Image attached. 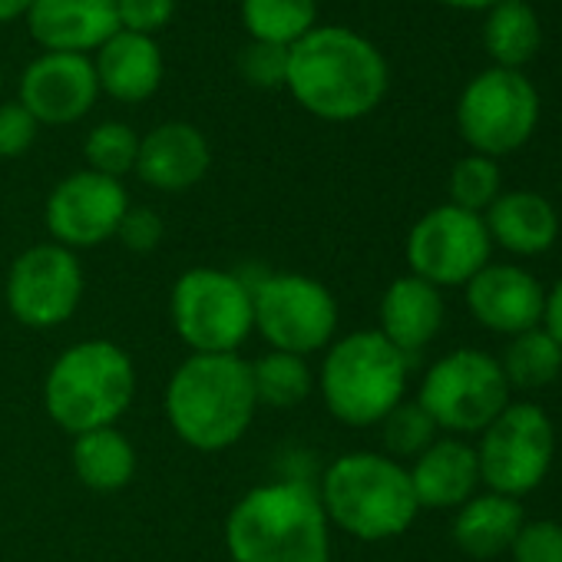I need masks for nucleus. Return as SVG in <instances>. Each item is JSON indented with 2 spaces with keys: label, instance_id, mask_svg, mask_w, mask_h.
Returning <instances> with one entry per match:
<instances>
[{
  "label": "nucleus",
  "instance_id": "1",
  "mask_svg": "<svg viewBox=\"0 0 562 562\" xmlns=\"http://www.w3.org/2000/svg\"><path fill=\"white\" fill-rule=\"evenodd\" d=\"M387 60L348 27H315L289 47L285 90L325 123H355L387 97Z\"/></svg>",
  "mask_w": 562,
  "mask_h": 562
},
{
  "label": "nucleus",
  "instance_id": "2",
  "mask_svg": "<svg viewBox=\"0 0 562 562\" xmlns=\"http://www.w3.org/2000/svg\"><path fill=\"white\" fill-rule=\"evenodd\" d=\"M232 562H331V522L308 480H271L241 493L225 516Z\"/></svg>",
  "mask_w": 562,
  "mask_h": 562
},
{
  "label": "nucleus",
  "instance_id": "3",
  "mask_svg": "<svg viewBox=\"0 0 562 562\" xmlns=\"http://www.w3.org/2000/svg\"><path fill=\"white\" fill-rule=\"evenodd\" d=\"M162 411L186 447L199 453L235 447L258 414L251 364L241 355H186L169 374Z\"/></svg>",
  "mask_w": 562,
  "mask_h": 562
},
{
  "label": "nucleus",
  "instance_id": "4",
  "mask_svg": "<svg viewBox=\"0 0 562 562\" xmlns=\"http://www.w3.org/2000/svg\"><path fill=\"white\" fill-rule=\"evenodd\" d=\"M331 529L358 542H387L404 536L420 516L407 463L374 450L335 457L315 483Z\"/></svg>",
  "mask_w": 562,
  "mask_h": 562
},
{
  "label": "nucleus",
  "instance_id": "5",
  "mask_svg": "<svg viewBox=\"0 0 562 562\" xmlns=\"http://www.w3.org/2000/svg\"><path fill=\"white\" fill-rule=\"evenodd\" d=\"M136 364L106 338H87L57 355L44 378V411L70 437L116 427L136 401Z\"/></svg>",
  "mask_w": 562,
  "mask_h": 562
},
{
  "label": "nucleus",
  "instance_id": "6",
  "mask_svg": "<svg viewBox=\"0 0 562 562\" xmlns=\"http://www.w3.org/2000/svg\"><path fill=\"white\" fill-rule=\"evenodd\" d=\"M411 358H404L374 328L335 338L325 348L315 391L328 414L345 427H378L404 397Z\"/></svg>",
  "mask_w": 562,
  "mask_h": 562
},
{
  "label": "nucleus",
  "instance_id": "7",
  "mask_svg": "<svg viewBox=\"0 0 562 562\" xmlns=\"http://www.w3.org/2000/svg\"><path fill=\"white\" fill-rule=\"evenodd\" d=\"M169 318L189 355H241L255 335L251 281L228 268H186L169 292Z\"/></svg>",
  "mask_w": 562,
  "mask_h": 562
},
{
  "label": "nucleus",
  "instance_id": "8",
  "mask_svg": "<svg viewBox=\"0 0 562 562\" xmlns=\"http://www.w3.org/2000/svg\"><path fill=\"white\" fill-rule=\"evenodd\" d=\"M251 322L268 351L312 358L338 338V299L302 271H268L251 281Z\"/></svg>",
  "mask_w": 562,
  "mask_h": 562
},
{
  "label": "nucleus",
  "instance_id": "9",
  "mask_svg": "<svg viewBox=\"0 0 562 562\" xmlns=\"http://www.w3.org/2000/svg\"><path fill=\"white\" fill-rule=\"evenodd\" d=\"M440 434L447 437H480L513 401L503 368L493 355L480 348H457L437 358L414 397Z\"/></svg>",
  "mask_w": 562,
  "mask_h": 562
},
{
  "label": "nucleus",
  "instance_id": "10",
  "mask_svg": "<svg viewBox=\"0 0 562 562\" xmlns=\"http://www.w3.org/2000/svg\"><path fill=\"white\" fill-rule=\"evenodd\" d=\"M555 457V427L539 404L509 401L503 414L480 434V483L513 499L542 486Z\"/></svg>",
  "mask_w": 562,
  "mask_h": 562
},
{
  "label": "nucleus",
  "instance_id": "11",
  "mask_svg": "<svg viewBox=\"0 0 562 562\" xmlns=\"http://www.w3.org/2000/svg\"><path fill=\"white\" fill-rule=\"evenodd\" d=\"M539 123V93L519 70H483L457 103V130L480 156L499 159L529 143Z\"/></svg>",
  "mask_w": 562,
  "mask_h": 562
},
{
  "label": "nucleus",
  "instance_id": "12",
  "mask_svg": "<svg viewBox=\"0 0 562 562\" xmlns=\"http://www.w3.org/2000/svg\"><path fill=\"white\" fill-rule=\"evenodd\" d=\"M83 292L87 274L80 255L57 241H37L24 248L4 278L8 312L31 331H54L67 325L80 312Z\"/></svg>",
  "mask_w": 562,
  "mask_h": 562
},
{
  "label": "nucleus",
  "instance_id": "13",
  "mask_svg": "<svg viewBox=\"0 0 562 562\" xmlns=\"http://www.w3.org/2000/svg\"><path fill=\"white\" fill-rule=\"evenodd\" d=\"M404 258L411 274L430 281L440 292L463 289L483 265L493 261V241L483 215L443 202L414 222Z\"/></svg>",
  "mask_w": 562,
  "mask_h": 562
},
{
  "label": "nucleus",
  "instance_id": "14",
  "mask_svg": "<svg viewBox=\"0 0 562 562\" xmlns=\"http://www.w3.org/2000/svg\"><path fill=\"white\" fill-rule=\"evenodd\" d=\"M130 205V192L120 179L80 169L60 179L47 195L44 225L50 232V241L80 255L100 248L103 241H113Z\"/></svg>",
  "mask_w": 562,
  "mask_h": 562
},
{
  "label": "nucleus",
  "instance_id": "15",
  "mask_svg": "<svg viewBox=\"0 0 562 562\" xmlns=\"http://www.w3.org/2000/svg\"><path fill=\"white\" fill-rule=\"evenodd\" d=\"M463 289L473 322L493 335L516 338L542 325V312H546L542 281L513 261L483 265Z\"/></svg>",
  "mask_w": 562,
  "mask_h": 562
},
{
  "label": "nucleus",
  "instance_id": "16",
  "mask_svg": "<svg viewBox=\"0 0 562 562\" xmlns=\"http://www.w3.org/2000/svg\"><path fill=\"white\" fill-rule=\"evenodd\" d=\"M100 97L93 60L83 54H41L21 77V106L41 126H70L83 120Z\"/></svg>",
  "mask_w": 562,
  "mask_h": 562
},
{
  "label": "nucleus",
  "instance_id": "17",
  "mask_svg": "<svg viewBox=\"0 0 562 562\" xmlns=\"http://www.w3.org/2000/svg\"><path fill=\"white\" fill-rule=\"evenodd\" d=\"M212 169V146L205 133L192 123L169 120L146 136H139L136 176L156 192H189Z\"/></svg>",
  "mask_w": 562,
  "mask_h": 562
},
{
  "label": "nucleus",
  "instance_id": "18",
  "mask_svg": "<svg viewBox=\"0 0 562 562\" xmlns=\"http://www.w3.org/2000/svg\"><path fill=\"white\" fill-rule=\"evenodd\" d=\"M31 37L44 54H90L116 31V0H34L27 14Z\"/></svg>",
  "mask_w": 562,
  "mask_h": 562
},
{
  "label": "nucleus",
  "instance_id": "19",
  "mask_svg": "<svg viewBox=\"0 0 562 562\" xmlns=\"http://www.w3.org/2000/svg\"><path fill=\"white\" fill-rule=\"evenodd\" d=\"M443 318H447L443 292L407 271L384 289L374 331L384 335L404 358H414L427 345H434V338L443 328Z\"/></svg>",
  "mask_w": 562,
  "mask_h": 562
},
{
  "label": "nucleus",
  "instance_id": "20",
  "mask_svg": "<svg viewBox=\"0 0 562 562\" xmlns=\"http://www.w3.org/2000/svg\"><path fill=\"white\" fill-rule=\"evenodd\" d=\"M407 473L420 509H460L480 490L476 447L463 437H437Z\"/></svg>",
  "mask_w": 562,
  "mask_h": 562
},
{
  "label": "nucleus",
  "instance_id": "21",
  "mask_svg": "<svg viewBox=\"0 0 562 562\" xmlns=\"http://www.w3.org/2000/svg\"><path fill=\"white\" fill-rule=\"evenodd\" d=\"M483 222L490 241L516 258H536L549 251L559 238L555 205L532 189L499 192V199L483 212Z\"/></svg>",
  "mask_w": 562,
  "mask_h": 562
},
{
  "label": "nucleus",
  "instance_id": "22",
  "mask_svg": "<svg viewBox=\"0 0 562 562\" xmlns=\"http://www.w3.org/2000/svg\"><path fill=\"white\" fill-rule=\"evenodd\" d=\"M100 93L116 103H146L162 87V50L153 37L116 31L93 60Z\"/></svg>",
  "mask_w": 562,
  "mask_h": 562
},
{
  "label": "nucleus",
  "instance_id": "23",
  "mask_svg": "<svg viewBox=\"0 0 562 562\" xmlns=\"http://www.w3.org/2000/svg\"><path fill=\"white\" fill-rule=\"evenodd\" d=\"M522 522H526V513H522L519 499L486 490V493L470 496L453 513L450 536H453V546L463 555H470L476 562H486V559H496V555L509 552V546H513Z\"/></svg>",
  "mask_w": 562,
  "mask_h": 562
},
{
  "label": "nucleus",
  "instance_id": "24",
  "mask_svg": "<svg viewBox=\"0 0 562 562\" xmlns=\"http://www.w3.org/2000/svg\"><path fill=\"white\" fill-rule=\"evenodd\" d=\"M70 463L80 486L93 493H120L133 483L139 457L133 440L120 427H100L74 437Z\"/></svg>",
  "mask_w": 562,
  "mask_h": 562
},
{
  "label": "nucleus",
  "instance_id": "25",
  "mask_svg": "<svg viewBox=\"0 0 562 562\" xmlns=\"http://www.w3.org/2000/svg\"><path fill=\"white\" fill-rule=\"evenodd\" d=\"M483 44H486V54L496 60V67L519 70L522 64L536 57L542 44V27H539L536 11L526 0H499L496 8H490Z\"/></svg>",
  "mask_w": 562,
  "mask_h": 562
},
{
  "label": "nucleus",
  "instance_id": "26",
  "mask_svg": "<svg viewBox=\"0 0 562 562\" xmlns=\"http://www.w3.org/2000/svg\"><path fill=\"white\" fill-rule=\"evenodd\" d=\"M251 364V387L258 407L271 411H292L302 407L315 394V371L308 358L285 355V351H265Z\"/></svg>",
  "mask_w": 562,
  "mask_h": 562
},
{
  "label": "nucleus",
  "instance_id": "27",
  "mask_svg": "<svg viewBox=\"0 0 562 562\" xmlns=\"http://www.w3.org/2000/svg\"><path fill=\"white\" fill-rule=\"evenodd\" d=\"M509 391H542L559 381L562 374V348L555 338L539 325L506 341L503 358H496Z\"/></svg>",
  "mask_w": 562,
  "mask_h": 562
},
{
  "label": "nucleus",
  "instance_id": "28",
  "mask_svg": "<svg viewBox=\"0 0 562 562\" xmlns=\"http://www.w3.org/2000/svg\"><path fill=\"white\" fill-rule=\"evenodd\" d=\"M318 0H241V24L251 41L292 47L318 24Z\"/></svg>",
  "mask_w": 562,
  "mask_h": 562
},
{
  "label": "nucleus",
  "instance_id": "29",
  "mask_svg": "<svg viewBox=\"0 0 562 562\" xmlns=\"http://www.w3.org/2000/svg\"><path fill=\"white\" fill-rule=\"evenodd\" d=\"M381 443H384V453L397 463L404 460H417L437 437V424L430 420V414L417 404V401H401L381 424Z\"/></svg>",
  "mask_w": 562,
  "mask_h": 562
},
{
  "label": "nucleus",
  "instance_id": "30",
  "mask_svg": "<svg viewBox=\"0 0 562 562\" xmlns=\"http://www.w3.org/2000/svg\"><path fill=\"white\" fill-rule=\"evenodd\" d=\"M83 156H87V169L123 182V176L136 169L139 133L126 123H100L90 130L83 143Z\"/></svg>",
  "mask_w": 562,
  "mask_h": 562
},
{
  "label": "nucleus",
  "instance_id": "31",
  "mask_svg": "<svg viewBox=\"0 0 562 562\" xmlns=\"http://www.w3.org/2000/svg\"><path fill=\"white\" fill-rule=\"evenodd\" d=\"M503 192V176L496 159L470 153L450 169V205L483 215Z\"/></svg>",
  "mask_w": 562,
  "mask_h": 562
},
{
  "label": "nucleus",
  "instance_id": "32",
  "mask_svg": "<svg viewBox=\"0 0 562 562\" xmlns=\"http://www.w3.org/2000/svg\"><path fill=\"white\" fill-rule=\"evenodd\" d=\"M238 74L255 90H278V87H285V77H289V47L251 41L238 54Z\"/></svg>",
  "mask_w": 562,
  "mask_h": 562
},
{
  "label": "nucleus",
  "instance_id": "33",
  "mask_svg": "<svg viewBox=\"0 0 562 562\" xmlns=\"http://www.w3.org/2000/svg\"><path fill=\"white\" fill-rule=\"evenodd\" d=\"M506 555L509 562H562V522L526 519Z\"/></svg>",
  "mask_w": 562,
  "mask_h": 562
},
{
  "label": "nucleus",
  "instance_id": "34",
  "mask_svg": "<svg viewBox=\"0 0 562 562\" xmlns=\"http://www.w3.org/2000/svg\"><path fill=\"white\" fill-rule=\"evenodd\" d=\"M162 235H166V222L149 205H130L126 215H123V222H120V228H116V241L126 251H133V255L156 251L159 241H162Z\"/></svg>",
  "mask_w": 562,
  "mask_h": 562
},
{
  "label": "nucleus",
  "instance_id": "35",
  "mask_svg": "<svg viewBox=\"0 0 562 562\" xmlns=\"http://www.w3.org/2000/svg\"><path fill=\"white\" fill-rule=\"evenodd\" d=\"M41 123L14 100L0 103V159H21L37 143Z\"/></svg>",
  "mask_w": 562,
  "mask_h": 562
},
{
  "label": "nucleus",
  "instance_id": "36",
  "mask_svg": "<svg viewBox=\"0 0 562 562\" xmlns=\"http://www.w3.org/2000/svg\"><path fill=\"white\" fill-rule=\"evenodd\" d=\"M176 14V0H116V21L120 31L153 37L162 31Z\"/></svg>",
  "mask_w": 562,
  "mask_h": 562
},
{
  "label": "nucleus",
  "instance_id": "37",
  "mask_svg": "<svg viewBox=\"0 0 562 562\" xmlns=\"http://www.w3.org/2000/svg\"><path fill=\"white\" fill-rule=\"evenodd\" d=\"M542 328L555 338L562 348V274L552 281V289L546 292V312H542Z\"/></svg>",
  "mask_w": 562,
  "mask_h": 562
},
{
  "label": "nucleus",
  "instance_id": "38",
  "mask_svg": "<svg viewBox=\"0 0 562 562\" xmlns=\"http://www.w3.org/2000/svg\"><path fill=\"white\" fill-rule=\"evenodd\" d=\"M31 8H34V0H0V24H11V21L27 18Z\"/></svg>",
  "mask_w": 562,
  "mask_h": 562
},
{
  "label": "nucleus",
  "instance_id": "39",
  "mask_svg": "<svg viewBox=\"0 0 562 562\" xmlns=\"http://www.w3.org/2000/svg\"><path fill=\"white\" fill-rule=\"evenodd\" d=\"M440 4H447V8H460V11H490V8H496L499 0H440Z\"/></svg>",
  "mask_w": 562,
  "mask_h": 562
},
{
  "label": "nucleus",
  "instance_id": "40",
  "mask_svg": "<svg viewBox=\"0 0 562 562\" xmlns=\"http://www.w3.org/2000/svg\"><path fill=\"white\" fill-rule=\"evenodd\" d=\"M0 90H4V67H0Z\"/></svg>",
  "mask_w": 562,
  "mask_h": 562
}]
</instances>
